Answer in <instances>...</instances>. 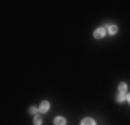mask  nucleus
I'll return each instance as SVG.
<instances>
[{"label": "nucleus", "mask_w": 130, "mask_h": 125, "mask_svg": "<svg viewBox=\"0 0 130 125\" xmlns=\"http://www.w3.org/2000/svg\"><path fill=\"white\" fill-rule=\"evenodd\" d=\"M105 33H107L105 28H97V29L94 31V38L95 39H101V38L105 36Z\"/></svg>", "instance_id": "obj_1"}, {"label": "nucleus", "mask_w": 130, "mask_h": 125, "mask_svg": "<svg viewBox=\"0 0 130 125\" xmlns=\"http://www.w3.org/2000/svg\"><path fill=\"white\" fill-rule=\"evenodd\" d=\"M48 108H50V103L44 100V102H42L39 106V112L40 114H42V112H46V111H48Z\"/></svg>", "instance_id": "obj_2"}, {"label": "nucleus", "mask_w": 130, "mask_h": 125, "mask_svg": "<svg viewBox=\"0 0 130 125\" xmlns=\"http://www.w3.org/2000/svg\"><path fill=\"white\" fill-rule=\"evenodd\" d=\"M105 31H107L109 35H115V33L118 32V27H116V25H113V24H109V25L105 27Z\"/></svg>", "instance_id": "obj_3"}, {"label": "nucleus", "mask_w": 130, "mask_h": 125, "mask_svg": "<svg viewBox=\"0 0 130 125\" xmlns=\"http://www.w3.org/2000/svg\"><path fill=\"white\" fill-rule=\"evenodd\" d=\"M67 124V120L64 117H57L54 120V125H65Z\"/></svg>", "instance_id": "obj_4"}, {"label": "nucleus", "mask_w": 130, "mask_h": 125, "mask_svg": "<svg viewBox=\"0 0 130 125\" xmlns=\"http://www.w3.org/2000/svg\"><path fill=\"white\" fill-rule=\"evenodd\" d=\"M118 90H119L120 93H126V90H127V85H126L125 82L119 83V86H118Z\"/></svg>", "instance_id": "obj_5"}, {"label": "nucleus", "mask_w": 130, "mask_h": 125, "mask_svg": "<svg viewBox=\"0 0 130 125\" xmlns=\"http://www.w3.org/2000/svg\"><path fill=\"white\" fill-rule=\"evenodd\" d=\"M42 122H43L42 115L36 114V115H35V118H33V124H35V125H42Z\"/></svg>", "instance_id": "obj_6"}, {"label": "nucleus", "mask_w": 130, "mask_h": 125, "mask_svg": "<svg viewBox=\"0 0 130 125\" xmlns=\"http://www.w3.org/2000/svg\"><path fill=\"white\" fill-rule=\"evenodd\" d=\"M125 99H126V95H125V93H118V95H116V102L118 103H122V102H125Z\"/></svg>", "instance_id": "obj_7"}, {"label": "nucleus", "mask_w": 130, "mask_h": 125, "mask_svg": "<svg viewBox=\"0 0 130 125\" xmlns=\"http://www.w3.org/2000/svg\"><path fill=\"white\" fill-rule=\"evenodd\" d=\"M80 125H95V122L91 120V118H85V120L82 121V124Z\"/></svg>", "instance_id": "obj_8"}, {"label": "nucleus", "mask_w": 130, "mask_h": 125, "mask_svg": "<svg viewBox=\"0 0 130 125\" xmlns=\"http://www.w3.org/2000/svg\"><path fill=\"white\" fill-rule=\"evenodd\" d=\"M39 111V108H36V107H29V114H36V112Z\"/></svg>", "instance_id": "obj_9"}, {"label": "nucleus", "mask_w": 130, "mask_h": 125, "mask_svg": "<svg viewBox=\"0 0 130 125\" xmlns=\"http://www.w3.org/2000/svg\"><path fill=\"white\" fill-rule=\"evenodd\" d=\"M126 100H127V102L130 103V93H129V95H126Z\"/></svg>", "instance_id": "obj_10"}]
</instances>
